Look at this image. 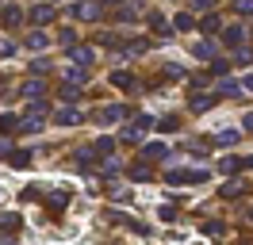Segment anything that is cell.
Wrapping results in <instances>:
<instances>
[{
    "label": "cell",
    "mask_w": 253,
    "mask_h": 245,
    "mask_svg": "<svg viewBox=\"0 0 253 245\" xmlns=\"http://www.w3.org/2000/svg\"><path fill=\"white\" fill-rule=\"evenodd\" d=\"M161 222H176V207H161Z\"/></svg>",
    "instance_id": "9a60e30c"
},
{
    "label": "cell",
    "mask_w": 253,
    "mask_h": 245,
    "mask_svg": "<svg viewBox=\"0 0 253 245\" xmlns=\"http://www.w3.org/2000/svg\"><path fill=\"white\" fill-rule=\"evenodd\" d=\"M238 168H246V161H242V157H222V161H219V172H226V176H230V172H238Z\"/></svg>",
    "instance_id": "8992f818"
},
{
    "label": "cell",
    "mask_w": 253,
    "mask_h": 245,
    "mask_svg": "<svg viewBox=\"0 0 253 245\" xmlns=\"http://www.w3.org/2000/svg\"><path fill=\"white\" fill-rule=\"evenodd\" d=\"M58 122H62V126H77L81 111H77V107H62V111H58Z\"/></svg>",
    "instance_id": "277c9868"
},
{
    "label": "cell",
    "mask_w": 253,
    "mask_h": 245,
    "mask_svg": "<svg viewBox=\"0 0 253 245\" xmlns=\"http://www.w3.org/2000/svg\"><path fill=\"white\" fill-rule=\"evenodd\" d=\"M242 130H253V115H246V119H242Z\"/></svg>",
    "instance_id": "ac0fdd59"
},
{
    "label": "cell",
    "mask_w": 253,
    "mask_h": 245,
    "mask_svg": "<svg viewBox=\"0 0 253 245\" xmlns=\"http://www.w3.org/2000/svg\"><path fill=\"white\" fill-rule=\"evenodd\" d=\"M23 96H31V100H35V96H42V84H39V81H31V84H23Z\"/></svg>",
    "instance_id": "4fadbf2b"
},
{
    "label": "cell",
    "mask_w": 253,
    "mask_h": 245,
    "mask_svg": "<svg viewBox=\"0 0 253 245\" xmlns=\"http://www.w3.org/2000/svg\"><path fill=\"white\" fill-rule=\"evenodd\" d=\"M0 230H19V214H16V211L0 214Z\"/></svg>",
    "instance_id": "9c48e42d"
},
{
    "label": "cell",
    "mask_w": 253,
    "mask_h": 245,
    "mask_svg": "<svg viewBox=\"0 0 253 245\" xmlns=\"http://www.w3.org/2000/svg\"><path fill=\"white\" fill-rule=\"evenodd\" d=\"M8 161H12L16 168H27V165H31V153H27V150H16V146H12V153H8Z\"/></svg>",
    "instance_id": "5b68a950"
},
{
    "label": "cell",
    "mask_w": 253,
    "mask_h": 245,
    "mask_svg": "<svg viewBox=\"0 0 253 245\" xmlns=\"http://www.w3.org/2000/svg\"><path fill=\"white\" fill-rule=\"evenodd\" d=\"M142 157L146 161H161V157H169V146H165V142H146Z\"/></svg>",
    "instance_id": "6da1fadb"
},
{
    "label": "cell",
    "mask_w": 253,
    "mask_h": 245,
    "mask_svg": "<svg viewBox=\"0 0 253 245\" xmlns=\"http://www.w3.org/2000/svg\"><path fill=\"white\" fill-rule=\"evenodd\" d=\"M146 126H150V119L142 115V119L134 122V126H126V130H123V142H138V138L146 134Z\"/></svg>",
    "instance_id": "7a4b0ae2"
},
{
    "label": "cell",
    "mask_w": 253,
    "mask_h": 245,
    "mask_svg": "<svg viewBox=\"0 0 253 245\" xmlns=\"http://www.w3.org/2000/svg\"><path fill=\"white\" fill-rule=\"evenodd\" d=\"M242 188H246L242 180H230V184H222V188H219V196L222 199H238V196H242Z\"/></svg>",
    "instance_id": "52a82bcc"
},
{
    "label": "cell",
    "mask_w": 253,
    "mask_h": 245,
    "mask_svg": "<svg viewBox=\"0 0 253 245\" xmlns=\"http://www.w3.org/2000/svg\"><path fill=\"white\" fill-rule=\"evenodd\" d=\"M130 172H134V176H138V180H150V165H146V161H138V165L130 168Z\"/></svg>",
    "instance_id": "7c38bea8"
},
{
    "label": "cell",
    "mask_w": 253,
    "mask_h": 245,
    "mask_svg": "<svg viewBox=\"0 0 253 245\" xmlns=\"http://www.w3.org/2000/svg\"><path fill=\"white\" fill-rule=\"evenodd\" d=\"M65 203H69V188H58V192L46 199V207H50V211H62Z\"/></svg>",
    "instance_id": "3957f363"
},
{
    "label": "cell",
    "mask_w": 253,
    "mask_h": 245,
    "mask_svg": "<svg viewBox=\"0 0 253 245\" xmlns=\"http://www.w3.org/2000/svg\"><path fill=\"white\" fill-rule=\"evenodd\" d=\"M0 130H19V122H16V115H4V119H0Z\"/></svg>",
    "instance_id": "5bb4252c"
},
{
    "label": "cell",
    "mask_w": 253,
    "mask_h": 245,
    "mask_svg": "<svg viewBox=\"0 0 253 245\" xmlns=\"http://www.w3.org/2000/svg\"><path fill=\"white\" fill-rule=\"evenodd\" d=\"M219 142H222V146H234V142H238V134H234V130H222V134H219Z\"/></svg>",
    "instance_id": "2e32d148"
},
{
    "label": "cell",
    "mask_w": 253,
    "mask_h": 245,
    "mask_svg": "<svg viewBox=\"0 0 253 245\" xmlns=\"http://www.w3.org/2000/svg\"><path fill=\"white\" fill-rule=\"evenodd\" d=\"M176 126H180V122H176V119H161V130H165V134H173Z\"/></svg>",
    "instance_id": "e0dca14e"
},
{
    "label": "cell",
    "mask_w": 253,
    "mask_h": 245,
    "mask_svg": "<svg viewBox=\"0 0 253 245\" xmlns=\"http://www.w3.org/2000/svg\"><path fill=\"white\" fill-rule=\"evenodd\" d=\"M111 150H115V142H111V138H100V142H96V153H100V157H108Z\"/></svg>",
    "instance_id": "30bf717a"
},
{
    "label": "cell",
    "mask_w": 253,
    "mask_h": 245,
    "mask_svg": "<svg viewBox=\"0 0 253 245\" xmlns=\"http://www.w3.org/2000/svg\"><path fill=\"white\" fill-rule=\"evenodd\" d=\"M111 84H119V88H130V73H111Z\"/></svg>",
    "instance_id": "8fae6325"
},
{
    "label": "cell",
    "mask_w": 253,
    "mask_h": 245,
    "mask_svg": "<svg viewBox=\"0 0 253 245\" xmlns=\"http://www.w3.org/2000/svg\"><path fill=\"white\" fill-rule=\"evenodd\" d=\"M119 115H123V107H104V111H100V119H96V122H104V126H111V122H119Z\"/></svg>",
    "instance_id": "ba28073f"
},
{
    "label": "cell",
    "mask_w": 253,
    "mask_h": 245,
    "mask_svg": "<svg viewBox=\"0 0 253 245\" xmlns=\"http://www.w3.org/2000/svg\"><path fill=\"white\" fill-rule=\"evenodd\" d=\"M246 88H250V92H253V77H246Z\"/></svg>",
    "instance_id": "d6986e66"
}]
</instances>
